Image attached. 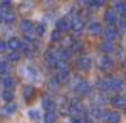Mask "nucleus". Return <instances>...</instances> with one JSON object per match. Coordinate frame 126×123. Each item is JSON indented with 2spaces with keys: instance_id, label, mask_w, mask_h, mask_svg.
<instances>
[{
  "instance_id": "1",
  "label": "nucleus",
  "mask_w": 126,
  "mask_h": 123,
  "mask_svg": "<svg viewBox=\"0 0 126 123\" xmlns=\"http://www.w3.org/2000/svg\"><path fill=\"white\" fill-rule=\"evenodd\" d=\"M20 72H22V76L25 77V79L30 80V81H34V80H37V77H38V70H37V68H34V66H31V65H23L22 68H20Z\"/></svg>"
},
{
  "instance_id": "2",
  "label": "nucleus",
  "mask_w": 126,
  "mask_h": 123,
  "mask_svg": "<svg viewBox=\"0 0 126 123\" xmlns=\"http://www.w3.org/2000/svg\"><path fill=\"white\" fill-rule=\"evenodd\" d=\"M19 27H20V30L23 31V33L26 34V35H29V34H31L34 31V23L33 22H30V20H27V19H23L22 22H20V25H19Z\"/></svg>"
},
{
  "instance_id": "3",
  "label": "nucleus",
  "mask_w": 126,
  "mask_h": 123,
  "mask_svg": "<svg viewBox=\"0 0 126 123\" xmlns=\"http://www.w3.org/2000/svg\"><path fill=\"white\" fill-rule=\"evenodd\" d=\"M1 85H3L4 89H7V91H12L15 87H16V81H15L14 77L7 76V77H4V79L1 80Z\"/></svg>"
},
{
  "instance_id": "4",
  "label": "nucleus",
  "mask_w": 126,
  "mask_h": 123,
  "mask_svg": "<svg viewBox=\"0 0 126 123\" xmlns=\"http://www.w3.org/2000/svg\"><path fill=\"white\" fill-rule=\"evenodd\" d=\"M7 47H8L11 52H18V49L22 47V41L19 38H10L8 42H7Z\"/></svg>"
},
{
  "instance_id": "5",
  "label": "nucleus",
  "mask_w": 126,
  "mask_h": 123,
  "mask_svg": "<svg viewBox=\"0 0 126 123\" xmlns=\"http://www.w3.org/2000/svg\"><path fill=\"white\" fill-rule=\"evenodd\" d=\"M76 91L80 93V95L87 96V95H90V92H91V85L88 84V82H85V81L79 82V84H77V87H76Z\"/></svg>"
},
{
  "instance_id": "6",
  "label": "nucleus",
  "mask_w": 126,
  "mask_h": 123,
  "mask_svg": "<svg viewBox=\"0 0 126 123\" xmlns=\"http://www.w3.org/2000/svg\"><path fill=\"white\" fill-rule=\"evenodd\" d=\"M90 66H91V60L85 55L77 60V68L81 69V70H87V69H90Z\"/></svg>"
},
{
  "instance_id": "7",
  "label": "nucleus",
  "mask_w": 126,
  "mask_h": 123,
  "mask_svg": "<svg viewBox=\"0 0 126 123\" xmlns=\"http://www.w3.org/2000/svg\"><path fill=\"white\" fill-rule=\"evenodd\" d=\"M110 84V88H111L112 91H115V92H119V91L123 89V81L119 79H112L109 81Z\"/></svg>"
},
{
  "instance_id": "8",
  "label": "nucleus",
  "mask_w": 126,
  "mask_h": 123,
  "mask_svg": "<svg viewBox=\"0 0 126 123\" xmlns=\"http://www.w3.org/2000/svg\"><path fill=\"white\" fill-rule=\"evenodd\" d=\"M117 37H118L117 31L112 30V28H109V30L103 31V38H104V42H112V41H115V39H117Z\"/></svg>"
},
{
  "instance_id": "9",
  "label": "nucleus",
  "mask_w": 126,
  "mask_h": 123,
  "mask_svg": "<svg viewBox=\"0 0 126 123\" xmlns=\"http://www.w3.org/2000/svg\"><path fill=\"white\" fill-rule=\"evenodd\" d=\"M42 106H44V108L46 109V111H54V109H56V106H57V104H56L50 97L45 96V97L42 99Z\"/></svg>"
},
{
  "instance_id": "10",
  "label": "nucleus",
  "mask_w": 126,
  "mask_h": 123,
  "mask_svg": "<svg viewBox=\"0 0 126 123\" xmlns=\"http://www.w3.org/2000/svg\"><path fill=\"white\" fill-rule=\"evenodd\" d=\"M72 28H73L76 33H80V31L84 28V22H83L81 18H73V20H72Z\"/></svg>"
},
{
  "instance_id": "11",
  "label": "nucleus",
  "mask_w": 126,
  "mask_h": 123,
  "mask_svg": "<svg viewBox=\"0 0 126 123\" xmlns=\"http://www.w3.org/2000/svg\"><path fill=\"white\" fill-rule=\"evenodd\" d=\"M37 91L34 87H31V85H27V87H25V89H23V96H25L26 100H31V99L35 96Z\"/></svg>"
},
{
  "instance_id": "12",
  "label": "nucleus",
  "mask_w": 126,
  "mask_h": 123,
  "mask_svg": "<svg viewBox=\"0 0 126 123\" xmlns=\"http://www.w3.org/2000/svg\"><path fill=\"white\" fill-rule=\"evenodd\" d=\"M69 26H71V23H69L68 19H61V20H58L56 30H58L60 33H65V31L69 30Z\"/></svg>"
},
{
  "instance_id": "13",
  "label": "nucleus",
  "mask_w": 126,
  "mask_h": 123,
  "mask_svg": "<svg viewBox=\"0 0 126 123\" xmlns=\"http://www.w3.org/2000/svg\"><path fill=\"white\" fill-rule=\"evenodd\" d=\"M15 20H16V14H15L14 11H8V12H4L3 14V22L4 23L11 25V23H14Z\"/></svg>"
},
{
  "instance_id": "14",
  "label": "nucleus",
  "mask_w": 126,
  "mask_h": 123,
  "mask_svg": "<svg viewBox=\"0 0 126 123\" xmlns=\"http://www.w3.org/2000/svg\"><path fill=\"white\" fill-rule=\"evenodd\" d=\"M88 31H90V34H92V35H99V34H102V26L99 25V23L94 22L88 26Z\"/></svg>"
},
{
  "instance_id": "15",
  "label": "nucleus",
  "mask_w": 126,
  "mask_h": 123,
  "mask_svg": "<svg viewBox=\"0 0 126 123\" xmlns=\"http://www.w3.org/2000/svg\"><path fill=\"white\" fill-rule=\"evenodd\" d=\"M16 109H18V106L15 103H8L7 106H4V109H3V112L6 115H14L15 112H16Z\"/></svg>"
},
{
  "instance_id": "16",
  "label": "nucleus",
  "mask_w": 126,
  "mask_h": 123,
  "mask_svg": "<svg viewBox=\"0 0 126 123\" xmlns=\"http://www.w3.org/2000/svg\"><path fill=\"white\" fill-rule=\"evenodd\" d=\"M112 65H114V62H112L111 58H109V57H103V58H102L100 66H102L103 70H109V69H111Z\"/></svg>"
},
{
  "instance_id": "17",
  "label": "nucleus",
  "mask_w": 126,
  "mask_h": 123,
  "mask_svg": "<svg viewBox=\"0 0 126 123\" xmlns=\"http://www.w3.org/2000/svg\"><path fill=\"white\" fill-rule=\"evenodd\" d=\"M104 19H106L107 23H117V14H115V11H112V10H109V11L106 12V15H104Z\"/></svg>"
},
{
  "instance_id": "18",
  "label": "nucleus",
  "mask_w": 126,
  "mask_h": 123,
  "mask_svg": "<svg viewBox=\"0 0 126 123\" xmlns=\"http://www.w3.org/2000/svg\"><path fill=\"white\" fill-rule=\"evenodd\" d=\"M58 81L60 82H65L69 80V69L65 68V69H60V73H58Z\"/></svg>"
},
{
  "instance_id": "19",
  "label": "nucleus",
  "mask_w": 126,
  "mask_h": 123,
  "mask_svg": "<svg viewBox=\"0 0 126 123\" xmlns=\"http://www.w3.org/2000/svg\"><path fill=\"white\" fill-rule=\"evenodd\" d=\"M57 122V114L54 111H46L45 114V123H56Z\"/></svg>"
},
{
  "instance_id": "20",
  "label": "nucleus",
  "mask_w": 126,
  "mask_h": 123,
  "mask_svg": "<svg viewBox=\"0 0 126 123\" xmlns=\"http://www.w3.org/2000/svg\"><path fill=\"white\" fill-rule=\"evenodd\" d=\"M1 99H3L4 101H7V103H11V101L15 99V93L12 92V91H7V89H4L3 95H1Z\"/></svg>"
},
{
  "instance_id": "21",
  "label": "nucleus",
  "mask_w": 126,
  "mask_h": 123,
  "mask_svg": "<svg viewBox=\"0 0 126 123\" xmlns=\"http://www.w3.org/2000/svg\"><path fill=\"white\" fill-rule=\"evenodd\" d=\"M106 119L109 123H118L121 120V115L118 114V112H109Z\"/></svg>"
},
{
  "instance_id": "22",
  "label": "nucleus",
  "mask_w": 126,
  "mask_h": 123,
  "mask_svg": "<svg viewBox=\"0 0 126 123\" xmlns=\"http://www.w3.org/2000/svg\"><path fill=\"white\" fill-rule=\"evenodd\" d=\"M7 58H8L10 62H18V61H20L22 55H20L19 52H10L8 55H7Z\"/></svg>"
},
{
  "instance_id": "23",
  "label": "nucleus",
  "mask_w": 126,
  "mask_h": 123,
  "mask_svg": "<svg viewBox=\"0 0 126 123\" xmlns=\"http://www.w3.org/2000/svg\"><path fill=\"white\" fill-rule=\"evenodd\" d=\"M56 54H57V58H58V60L66 61V60L69 58V55H71V53H69V50H66V49H61V50H58Z\"/></svg>"
},
{
  "instance_id": "24",
  "label": "nucleus",
  "mask_w": 126,
  "mask_h": 123,
  "mask_svg": "<svg viewBox=\"0 0 126 123\" xmlns=\"http://www.w3.org/2000/svg\"><path fill=\"white\" fill-rule=\"evenodd\" d=\"M111 104L114 107H125V99L122 96H115V97H112Z\"/></svg>"
},
{
  "instance_id": "25",
  "label": "nucleus",
  "mask_w": 126,
  "mask_h": 123,
  "mask_svg": "<svg viewBox=\"0 0 126 123\" xmlns=\"http://www.w3.org/2000/svg\"><path fill=\"white\" fill-rule=\"evenodd\" d=\"M115 11H118L121 15H126V3L125 1H117L115 3Z\"/></svg>"
},
{
  "instance_id": "26",
  "label": "nucleus",
  "mask_w": 126,
  "mask_h": 123,
  "mask_svg": "<svg viewBox=\"0 0 126 123\" xmlns=\"http://www.w3.org/2000/svg\"><path fill=\"white\" fill-rule=\"evenodd\" d=\"M47 87H49L50 91H57L58 87H60V81H58L57 77H54V79H52L49 82H47Z\"/></svg>"
},
{
  "instance_id": "27",
  "label": "nucleus",
  "mask_w": 126,
  "mask_h": 123,
  "mask_svg": "<svg viewBox=\"0 0 126 123\" xmlns=\"http://www.w3.org/2000/svg\"><path fill=\"white\" fill-rule=\"evenodd\" d=\"M114 49H115V46L112 42H104L102 45V52H104V53H111V52H114Z\"/></svg>"
},
{
  "instance_id": "28",
  "label": "nucleus",
  "mask_w": 126,
  "mask_h": 123,
  "mask_svg": "<svg viewBox=\"0 0 126 123\" xmlns=\"http://www.w3.org/2000/svg\"><path fill=\"white\" fill-rule=\"evenodd\" d=\"M27 115L31 120H39L41 119V114H39L38 109H30V111L27 112Z\"/></svg>"
},
{
  "instance_id": "29",
  "label": "nucleus",
  "mask_w": 126,
  "mask_h": 123,
  "mask_svg": "<svg viewBox=\"0 0 126 123\" xmlns=\"http://www.w3.org/2000/svg\"><path fill=\"white\" fill-rule=\"evenodd\" d=\"M61 38H63V33H60L58 30H53L52 31V35H50L52 42H60Z\"/></svg>"
},
{
  "instance_id": "30",
  "label": "nucleus",
  "mask_w": 126,
  "mask_h": 123,
  "mask_svg": "<svg viewBox=\"0 0 126 123\" xmlns=\"http://www.w3.org/2000/svg\"><path fill=\"white\" fill-rule=\"evenodd\" d=\"M98 88H99V89H102L103 92H107L109 89H111V88H110L109 81H103V80H100V81L98 82Z\"/></svg>"
},
{
  "instance_id": "31",
  "label": "nucleus",
  "mask_w": 126,
  "mask_h": 123,
  "mask_svg": "<svg viewBox=\"0 0 126 123\" xmlns=\"http://www.w3.org/2000/svg\"><path fill=\"white\" fill-rule=\"evenodd\" d=\"M34 0H23V3H22V7H25L23 10H31L34 8Z\"/></svg>"
},
{
  "instance_id": "32",
  "label": "nucleus",
  "mask_w": 126,
  "mask_h": 123,
  "mask_svg": "<svg viewBox=\"0 0 126 123\" xmlns=\"http://www.w3.org/2000/svg\"><path fill=\"white\" fill-rule=\"evenodd\" d=\"M8 11H11V3H1L0 4V12L3 14V12H8Z\"/></svg>"
},
{
  "instance_id": "33",
  "label": "nucleus",
  "mask_w": 126,
  "mask_h": 123,
  "mask_svg": "<svg viewBox=\"0 0 126 123\" xmlns=\"http://www.w3.org/2000/svg\"><path fill=\"white\" fill-rule=\"evenodd\" d=\"M34 31H35V35H44V33H45V25H38L35 28H34Z\"/></svg>"
},
{
  "instance_id": "34",
  "label": "nucleus",
  "mask_w": 126,
  "mask_h": 123,
  "mask_svg": "<svg viewBox=\"0 0 126 123\" xmlns=\"http://www.w3.org/2000/svg\"><path fill=\"white\" fill-rule=\"evenodd\" d=\"M81 49H83V43H81V42L75 41L73 45H72V50H73V52H80Z\"/></svg>"
},
{
  "instance_id": "35",
  "label": "nucleus",
  "mask_w": 126,
  "mask_h": 123,
  "mask_svg": "<svg viewBox=\"0 0 126 123\" xmlns=\"http://www.w3.org/2000/svg\"><path fill=\"white\" fill-rule=\"evenodd\" d=\"M8 64L4 62V61H0V73H4V72H8Z\"/></svg>"
},
{
  "instance_id": "36",
  "label": "nucleus",
  "mask_w": 126,
  "mask_h": 123,
  "mask_svg": "<svg viewBox=\"0 0 126 123\" xmlns=\"http://www.w3.org/2000/svg\"><path fill=\"white\" fill-rule=\"evenodd\" d=\"M104 3H106V0H91V6H94V7H100Z\"/></svg>"
},
{
  "instance_id": "37",
  "label": "nucleus",
  "mask_w": 126,
  "mask_h": 123,
  "mask_svg": "<svg viewBox=\"0 0 126 123\" xmlns=\"http://www.w3.org/2000/svg\"><path fill=\"white\" fill-rule=\"evenodd\" d=\"M79 4L85 8V7H90L91 6V0H79Z\"/></svg>"
},
{
  "instance_id": "38",
  "label": "nucleus",
  "mask_w": 126,
  "mask_h": 123,
  "mask_svg": "<svg viewBox=\"0 0 126 123\" xmlns=\"http://www.w3.org/2000/svg\"><path fill=\"white\" fill-rule=\"evenodd\" d=\"M6 50H7V43H4V42L1 41V42H0V52L4 53Z\"/></svg>"
},
{
  "instance_id": "39",
  "label": "nucleus",
  "mask_w": 126,
  "mask_h": 123,
  "mask_svg": "<svg viewBox=\"0 0 126 123\" xmlns=\"http://www.w3.org/2000/svg\"><path fill=\"white\" fill-rule=\"evenodd\" d=\"M3 22V14H1V12H0V23Z\"/></svg>"
},
{
  "instance_id": "40",
  "label": "nucleus",
  "mask_w": 126,
  "mask_h": 123,
  "mask_svg": "<svg viewBox=\"0 0 126 123\" xmlns=\"http://www.w3.org/2000/svg\"><path fill=\"white\" fill-rule=\"evenodd\" d=\"M125 114H126V104H125Z\"/></svg>"
},
{
  "instance_id": "41",
  "label": "nucleus",
  "mask_w": 126,
  "mask_h": 123,
  "mask_svg": "<svg viewBox=\"0 0 126 123\" xmlns=\"http://www.w3.org/2000/svg\"><path fill=\"white\" fill-rule=\"evenodd\" d=\"M125 27H126V19H125Z\"/></svg>"
},
{
  "instance_id": "42",
  "label": "nucleus",
  "mask_w": 126,
  "mask_h": 123,
  "mask_svg": "<svg viewBox=\"0 0 126 123\" xmlns=\"http://www.w3.org/2000/svg\"><path fill=\"white\" fill-rule=\"evenodd\" d=\"M0 77H1V73H0Z\"/></svg>"
},
{
  "instance_id": "43",
  "label": "nucleus",
  "mask_w": 126,
  "mask_h": 123,
  "mask_svg": "<svg viewBox=\"0 0 126 123\" xmlns=\"http://www.w3.org/2000/svg\"><path fill=\"white\" fill-rule=\"evenodd\" d=\"M0 42H1V39H0Z\"/></svg>"
}]
</instances>
